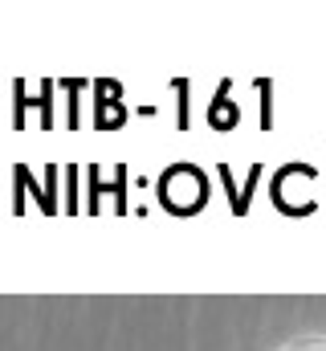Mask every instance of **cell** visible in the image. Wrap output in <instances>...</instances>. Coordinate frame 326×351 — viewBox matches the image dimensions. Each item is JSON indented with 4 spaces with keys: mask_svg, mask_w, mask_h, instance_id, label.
Segmentation results:
<instances>
[{
    "mask_svg": "<svg viewBox=\"0 0 326 351\" xmlns=\"http://www.w3.org/2000/svg\"><path fill=\"white\" fill-rule=\"evenodd\" d=\"M298 351H326V343H302Z\"/></svg>",
    "mask_w": 326,
    "mask_h": 351,
    "instance_id": "cell-1",
    "label": "cell"
}]
</instances>
